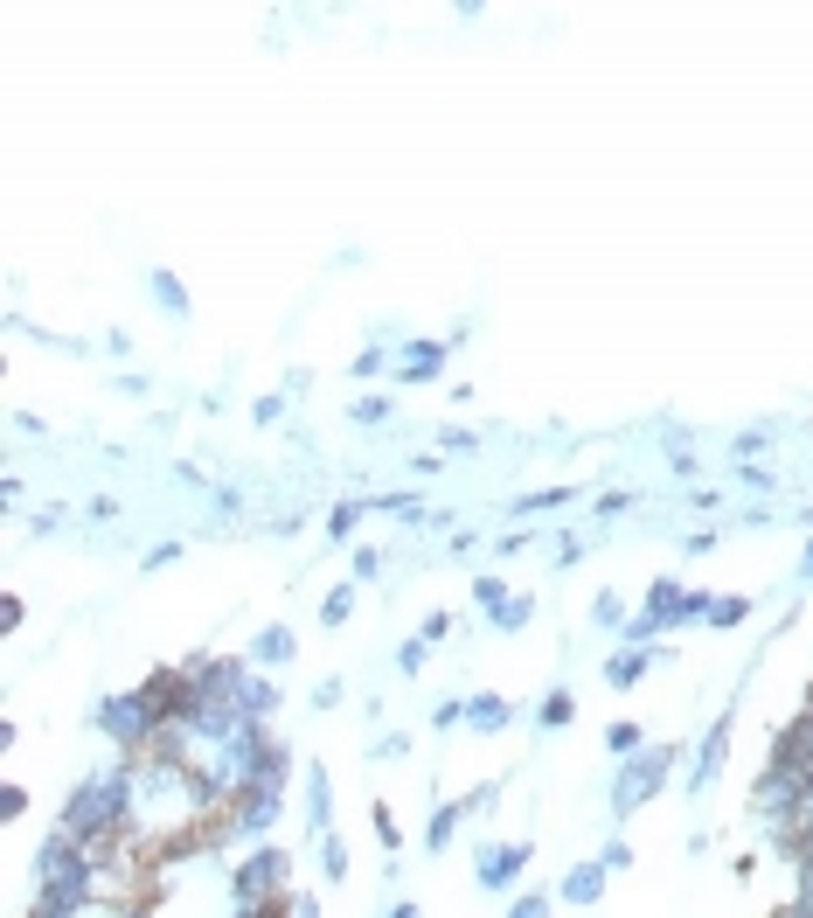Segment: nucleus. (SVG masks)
<instances>
[{
	"label": "nucleus",
	"instance_id": "nucleus-1",
	"mask_svg": "<svg viewBox=\"0 0 813 918\" xmlns=\"http://www.w3.org/2000/svg\"><path fill=\"white\" fill-rule=\"evenodd\" d=\"M139 807L133 793V772H98V779H84L77 793H70V807H63V828L77 835V842H105L112 828H126V814Z\"/></svg>",
	"mask_w": 813,
	"mask_h": 918
},
{
	"label": "nucleus",
	"instance_id": "nucleus-2",
	"mask_svg": "<svg viewBox=\"0 0 813 918\" xmlns=\"http://www.w3.org/2000/svg\"><path fill=\"white\" fill-rule=\"evenodd\" d=\"M668 779H675V752H668V745H661V752H633L626 772L612 779V814H640Z\"/></svg>",
	"mask_w": 813,
	"mask_h": 918
},
{
	"label": "nucleus",
	"instance_id": "nucleus-3",
	"mask_svg": "<svg viewBox=\"0 0 813 918\" xmlns=\"http://www.w3.org/2000/svg\"><path fill=\"white\" fill-rule=\"evenodd\" d=\"M292 884V856L278 842H258L244 863H237V905H265V898H285Z\"/></svg>",
	"mask_w": 813,
	"mask_h": 918
},
{
	"label": "nucleus",
	"instance_id": "nucleus-4",
	"mask_svg": "<svg viewBox=\"0 0 813 918\" xmlns=\"http://www.w3.org/2000/svg\"><path fill=\"white\" fill-rule=\"evenodd\" d=\"M98 724H105V738H119L126 752H146L153 731H160V717L146 710V696H105V703H98Z\"/></svg>",
	"mask_w": 813,
	"mask_h": 918
},
{
	"label": "nucleus",
	"instance_id": "nucleus-5",
	"mask_svg": "<svg viewBox=\"0 0 813 918\" xmlns=\"http://www.w3.org/2000/svg\"><path fill=\"white\" fill-rule=\"evenodd\" d=\"M522 863H529V842H508V849H480V891H508L515 877H522Z\"/></svg>",
	"mask_w": 813,
	"mask_h": 918
},
{
	"label": "nucleus",
	"instance_id": "nucleus-6",
	"mask_svg": "<svg viewBox=\"0 0 813 918\" xmlns=\"http://www.w3.org/2000/svg\"><path fill=\"white\" fill-rule=\"evenodd\" d=\"M681 606H688L681 578H661V585L647 592V612H640V619H654V626H681Z\"/></svg>",
	"mask_w": 813,
	"mask_h": 918
},
{
	"label": "nucleus",
	"instance_id": "nucleus-7",
	"mask_svg": "<svg viewBox=\"0 0 813 918\" xmlns=\"http://www.w3.org/2000/svg\"><path fill=\"white\" fill-rule=\"evenodd\" d=\"M306 814L327 835V821H334V779H327V765H306Z\"/></svg>",
	"mask_w": 813,
	"mask_h": 918
},
{
	"label": "nucleus",
	"instance_id": "nucleus-8",
	"mask_svg": "<svg viewBox=\"0 0 813 918\" xmlns=\"http://www.w3.org/2000/svg\"><path fill=\"white\" fill-rule=\"evenodd\" d=\"M438 369H445V348H438V341H410V348H404V369H397V376H404V383H431Z\"/></svg>",
	"mask_w": 813,
	"mask_h": 918
},
{
	"label": "nucleus",
	"instance_id": "nucleus-9",
	"mask_svg": "<svg viewBox=\"0 0 813 918\" xmlns=\"http://www.w3.org/2000/svg\"><path fill=\"white\" fill-rule=\"evenodd\" d=\"M605 877H612L605 863H577V870L563 877V898H570V905H598V891H605Z\"/></svg>",
	"mask_w": 813,
	"mask_h": 918
},
{
	"label": "nucleus",
	"instance_id": "nucleus-10",
	"mask_svg": "<svg viewBox=\"0 0 813 918\" xmlns=\"http://www.w3.org/2000/svg\"><path fill=\"white\" fill-rule=\"evenodd\" d=\"M723 745H730V724H716V731L702 738V759H695V772H688V786H695V793H702V786L723 772Z\"/></svg>",
	"mask_w": 813,
	"mask_h": 918
},
{
	"label": "nucleus",
	"instance_id": "nucleus-11",
	"mask_svg": "<svg viewBox=\"0 0 813 918\" xmlns=\"http://www.w3.org/2000/svg\"><path fill=\"white\" fill-rule=\"evenodd\" d=\"M251 654H258V661H265V668H285V661H292V654H299V640H292V626H265V633H258V647H251Z\"/></svg>",
	"mask_w": 813,
	"mask_h": 918
},
{
	"label": "nucleus",
	"instance_id": "nucleus-12",
	"mask_svg": "<svg viewBox=\"0 0 813 918\" xmlns=\"http://www.w3.org/2000/svg\"><path fill=\"white\" fill-rule=\"evenodd\" d=\"M237 710H244L251 724H265L271 710H278V682H265V675H251V682H244V703H237Z\"/></svg>",
	"mask_w": 813,
	"mask_h": 918
},
{
	"label": "nucleus",
	"instance_id": "nucleus-13",
	"mask_svg": "<svg viewBox=\"0 0 813 918\" xmlns=\"http://www.w3.org/2000/svg\"><path fill=\"white\" fill-rule=\"evenodd\" d=\"M508 717H515V710H508L501 696H473V703H466V724H473V731H501Z\"/></svg>",
	"mask_w": 813,
	"mask_h": 918
},
{
	"label": "nucleus",
	"instance_id": "nucleus-14",
	"mask_svg": "<svg viewBox=\"0 0 813 918\" xmlns=\"http://www.w3.org/2000/svg\"><path fill=\"white\" fill-rule=\"evenodd\" d=\"M153 300H160V313H167V320H181V313H188V293H181V279H174V272H153Z\"/></svg>",
	"mask_w": 813,
	"mask_h": 918
},
{
	"label": "nucleus",
	"instance_id": "nucleus-15",
	"mask_svg": "<svg viewBox=\"0 0 813 918\" xmlns=\"http://www.w3.org/2000/svg\"><path fill=\"white\" fill-rule=\"evenodd\" d=\"M459 814H466V807H431V828H424V842H431V849H445V842H452V828H459Z\"/></svg>",
	"mask_w": 813,
	"mask_h": 918
},
{
	"label": "nucleus",
	"instance_id": "nucleus-16",
	"mask_svg": "<svg viewBox=\"0 0 813 918\" xmlns=\"http://www.w3.org/2000/svg\"><path fill=\"white\" fill-rule=\"evenodd\" d=\"M320 870H327V884L348 877V849H341V835H320Z\"/></svg>",
	"mask_w": 813,
	"mask_h": 918
},
{
	"label": "nucleus",
	"instance_id": "nucleus-17",
	"mask_svg": "<svg viewBox=\"0 0 813 918\" xmlns=\"http://www.w3.org/2000/svg\"><path fill=\"white\" fill-rule=\"evenodd\" d=\"M536 717H542V731H563V724H570V696H563V689H549Z\"/></svg>",
	"mask_w": 813,
	"mask_h": 918
},
{
	"label": "nucleus",
	"instance_id": "nucleus-18",
	"mask_svg": "<svg viewBox=\"0 0 813 918\" xmlns=\"http://www.w3.org/2000/svg\"><path fill=\"white\" fill-rule=\"evenodd\" d=\"M348 612H355V585H341V592H327V599H320V619H327V626H341Z\"/></svg>",
	"mask_w": 813,
	"mask_h": 918
},
{
	"label": "nucleus",
	"instance_id": "nucleus-19",
	"mask_svg": "<svg viewBox=\"0 0 813 918\" xmlns=\"http://www.w3.org/2000/svg\"><path fill=\"white\" fill-rule=\"evenodd\" d=\"M355 522H362V501H341V508L327 515V543H341V536H348Z\"/></svg>",
	"mask_w": 813,
	"mask_h": 918
},
{
	"label": "nucleus",
	"instance_id": "nucleus-20",
	"mask_svg": "<svg viewBox=\"0 0 813 918\" xmlns=\"http://www.w3.org/2000/svg\"><path fill=\"white\" fill-rule=\"evenodd\" d=\"M640 668H647V654L633 647V654H612V668H605V675H612V682L626 689V682H640Z\"/></svg>",
	"mask_w": 813,
	"mask_h": 918
},
{
	"label": "nucleus",
	"instance_id": "nucleus-21",
	"mask_svg": "<svg viewBox=\"0 0 813 918\" xmlns=\"http://www.w3.org/2000/svg\"><path fill=\"white\" fill-rule=\"evenodd\" d=\"M744 612H751V599H709V619H716V626H737Z\"/></svg>",
	"mask_w": 813,
	"mask_h": 918
},
{
	"label": "nucleus",
	"instance_id": "nucleus-22",
	"mask_svg": "<svg viewBox=\"0 0 813 918\" xmlns=\"http://www.w3.org/2000/svg\"><path fill=\"white\" fill-rule=\"evenodd\" d=\"M605 745H612L619 759H633V745H640V724H612V731H605Z\"/></svg>",
	"mask_w": 813,
	"mask_h": 918
},
{
	"label": "nucleus",
	"instance_id": "nucleus-23",
	"mask_svg": "<svg viewBox=\"0 0 813 918\" xmlns=\"http://www.w3.org/2000/svg\"><path fill=\"white\" fill-rule=\"evenodd\" d=\"M591 619H598V626H626V606H619L612 592H598V606H591Z\"/></svg>",
	"mask_w": 813,
	"mask_h": 918
},
{
	"label": "nucleus",
	"instance_id": "nucleus-24",
	"mask_svg": "<svg viewBox=\"0 0 813 918\" xmlns=\"http://www.w3.org/2000/svg\"><path fill=\"white\" fill-rule=\"evenodd\" d=\"M508 918H549V891H529V898H515V912Z\"/></svg>",
	"mask_w": 813,
	"mask_h": 918
},
{
	"label": "nucleus",
	"instance_id": "nucleus-25",
	"mask_svg": "<svg viewBox=\"0 0 813 918\" xmlns=\"http://www.w3.org/2000/svg\"><path fill=\"white\" fill-rule=\"evenodd\" d=\"M355 418H362V425H383V418H390V397H362Z\"/></svg>",
	"mask_w": 813,
	"mask_h": 918
},
{
	"label": "nucleus",
	"instance_id": "nucleus-26",
	"mask_svg": "<svg viewBox=\"0 0 813 918\" xmlns=\"http://www.w3.org/2000/svg\"><path fill=\"white\" fill-rule=\"evenodd\" d=\"M473 599H480V606H487V612H501V606H508V592H501L494 578H480V585H473Z\"/></svg>",
	"mask_w": 813,
	"mask_h": 918
},
{
	"label": "nucleus",
	"instance_id": "nucleus-27",
	"mask_svg": "<svg viewBox=\"0 0 813 918\" xmlns=\"http://www.w3.org/2000/svg\"><path fill=\"white\" fill-rule=\"evenodd\" d=\"M424 654H431V640H424V633H417V640H410L404 654H397V668H410V675H417V668H424Z\"/></svg>",
	"mask_w": 813,
	"mask_h": 918
},
{
	"label": "nucleus",
	"instance_id": "nucleus-28",
	"mask_svg": "<svg viewBox=\"0 0 813 918\" xmlns=\"http://www.w3.org/2000/svg\"><path fill=\"white\" fill-rule=\"evenodd\" d=\"M494 619H501V626H508V633H515V626H529V599H508V606L494 612Z\"/></svg>",
	"mask_w": 813,
	"mask_h": 918
},
{
	"label": "nucleus",
	"instance_id": "nucleus-29",
	"mask_svg": "<svg viewBox=\"0 0 813 918\" xmlns=\"http://www.w3.org/2000/svg\"><path fill=\"white\" fill-rule=\"evenodd\" d=\"M383 571V550H355V578H376Z\"/></svg>",
	"mask_w": 813,
	"mask_h": 918
},
{
	"label": "nucleus",
	"instance_id": "nucleus-30",
	"mask_svg": "<svg viewBox=\"0 0 813 918\" xmlns=\"http://www.w3.org/2000/svg\"><path fill=\"white\" fill-rule=\"evenodd\" d=\"M417 633H424V640H431V647H438V640H445V633H452V619H445V612H431V619H424V626H417Z\"/></svg>",
	"mask_w": 813,
	"mask_h": 918
},
{
	"label": "nucleus",
	"instance_id": "nucleus-31",
	"mask_svg": "<svg viewBox=\"0 0 813 918\" xmlns=\"http://www.w3.org/2000/svg\"><path fill=\"white\" fill-rule=\"evenodd\" d=\"M598 863H605V870H626V863H633V849H626V842H605V856H598Z\"/></svg>",
	"mask_w": 813,
	"mask_h": 918
},
{
	"label": "nucleus",
	"instance_id": "nucleus-32",
	"mask_svg": "<svg viewBox=\"0 0 813 918\" xmlns=\"http://www.w3.org/2000/svg\"><path fill=\"white\" fill-rule=\"evenodd\" d=\"M285 905H292V918H320V905H313V898H285Z\"/></svg>",
	"mask_w": 813,
	"mask_h": 918
},
{
	"label": "nucleus",
	"instance_id": "nucleus-33",
	"mask_svg": "<svg viewBox=\"0 0 813 918\" xmlns=\"http://www.w3.org/2000/svg\"><path fill=\"white\" fill-rule=\"evenodd\" d=\"M390 918H424V912H417V905H397V912H390Z\"/></svg>",
	"mask_w": 813,
	"mask_h": 918
}]
</instances>
